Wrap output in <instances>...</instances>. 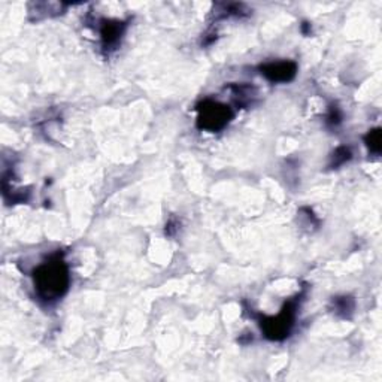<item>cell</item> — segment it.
I'll return each instance as SVG.
<instances>
[{
  "label": "cell",
  "mask_w": 382,
  "mask_h": 382,
  "mask_svg": "<svg viewBox=\"0 0 382 382\" xmlns=\"http://www.w3.org/2000/svg\"><path fill=\"white\" fill-rule=\"evenodd\" d=\"M33 281L38 297L48 304L65 296L71 285V275L63 254L56 252L46 262L39 264L33 272Z\"/></svg>",
  "instance_id": "obj_1"
},
{
  "label": "cell",
  "mask_w": 382,
  "mask_h": 382,
  "mask_svg": "<svg viewBox=\"0 0 382 382\" xmlns=\"http://www.w3.org/2000/svg\"><path fill=\"white\" fill-rule=\"evenodd\" d=\"M327 121L330 124H338V123H341V113H339V109L336 106H331L330 114L327 115Z\"/></svg>",
  "instance_id": "obj_9"
},
{
  "label": "cell",
  "mask_w": 382,
  "mask_h": 382,
  "mask_svg": "<svg viewBox=\"0 0 382 382\" xmlns=\"http://www.w3.org/2000/svg\"><path fill=\"white\" fill-rule=\"evenodd\" d=\"M333 306H334V312L346 318L354 309V301L351 297H346V296L336 297L333 300Z\"/></svg>",
  "instance_id": "obj_6"
},
{
  "label": "cell",
  "mask_w": 382,
  "mask_h": 382,
  "mask_svg": "<svg viewBox=\"0 0 382 382\" xmlns=\"http://www.w3.org/2000/svg\"><path fill=\"white\" fill-rule=\"evenodd\" d=\"M197 113V127L211 133L224 129L233 118L230 106L215 100H203L199 103Z\"/></svg>",
  "instance_id": "obj_3"
},
{
  "label": "cell",
  "mask_w": 382,
  "mask_h": 382,
  "mask_svg": "<svg viewBox=\"0 0 382 382\" xmlns=\"http://www.w3.org/2000/svg\"><path fill=\"white\" fill-rule=\"evenodd\" d=\"M260 72L270 83H290L297 73V65L289 60L272 61L260 66Z\"/></svg>",
  "instance_id": "obj_4"
},
{
  "label": "cell",
  "mask_w": 382,
  "mask_h": 382,
  "mask_svg": "<svg viewBox=\"0 0 382 382\" xmlns=\"http://www.w3.org/2000/svg\"><path fill=\"white\" fill-rule=\"evenodd\" d=\"M300 301V296L289 300L282 306L281 312L275 316H263L260 320V327L264 336L270 341H284L290 336V331L294 326L297 306Z\"/></svg>",
  "instance_id": "obj_2"
},
{
  "label": "cell",
  "mask_w": 382,
  "mask_h": 382,
  "mask_svg": "<svg viewBox=\"0 0 382 382\" xmlns=\"http://www.w3.org/2000/svg\"><path fill=\"white\" fill-rule=\"evenodd\" d=\"M127 24L118 20H102L100 21V39L105 51H113L118 46Z\"/></svg>",
  "instance_id": "obj_5"
},
{
  "label": "cell",
  "mask_w": 382,
  "mask_h": 382,
  "mask_svg": "<svg viewBox=\"0 0 382 382\" xmlns=\"http://www.w3.org/2000/svg\"><path fill=\"white\" fill-rule=\"evenodd\" d=\"M364 142L373 154H379L381 153V130L379 129L371 130L368 135H366Z\"/></svg>",
  "instance_id": "obj_7"
},
{
  "label": "cell",
  "mask_w": 382,
  "mask_h": 382,
  "mask_svg": "<svg viewBox=\"0 0 382 382\" xmlns=\"http://www.w3.org/2000/svg\"><path fill=\"white\" fill-rule=\"evenodd\" d=\"M349 158H351V151H349L345 147H341V148H338L336 151H334V154H333V165L331 166H334V167L341 166L345 162H348Z\"/></svg>",
  "instance_id": "obj_8"
}]
</instances>
